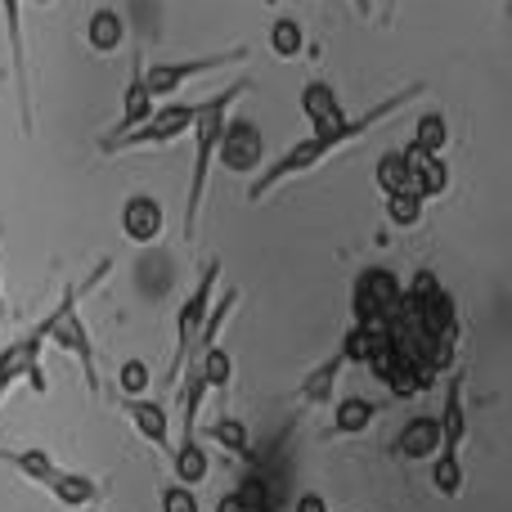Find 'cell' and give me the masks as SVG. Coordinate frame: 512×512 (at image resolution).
Wrapping results in <instances>:
<instances>
[{
  "label": "cell",
  "instance_id": "cell-1",
  "mask_svg": "<svg viewBox=\"0 0 512 512\" xmlns=\"http://www.w3.org/2000/svg\"><path fill=\"white\" fill-rule=\"evenodd\" d=\"M423 95V81H414V86H405V90H396L391 99H382V104H373L369 113H360V117H346L337 131H324V135H315L310 131L301 144H292L288 153H279V158L270 162L265 171H256V180L248 185V198L252 203H261V198H270L279 185H288L292 176H306V171H315L319 162H328L333 153H342L346 144H355V140H364L369 131H378L387 117H396L400 108L409 104V99H418Z\"/></svg>",
  "mask_w": 512,
  "mask_h": 512
},
{
  "label": "cell",
  "instance_id": "cell-2",
  "mask_svg": "<svg viewBox=\"0 0 512 512\" xmlns=\"http://www.w3.org/2000/svg\"><path fill=\"white\" fill-rule=\"evenodd\" d=\"M252 90V77L234 81V86L216 90L212 99L198 104V117H194V171H189V198H185V239L194 243L198 234V216H203V198H207V176H212V162H216V149H221V135H225V122H230L234 104Z\"/></svg>",
  "mask_w": 512,
  "mask_h": 512
},
{
  "label": "cell",
  "instance_id": "cell-3",
  "mask_svg": "<svg viewBox=\"0 0 512 512\" xmlns=\"http://www.w3.org/2000/svg\"><path fill=\"white\" fill-rule=\"evenodd\" d=\"M108 270H113V261H99L95 270H90V279L81 283H68L63 288V297H59V306L50 310V315L41 319V337H45V346H59V351H68V355H77L81 360V378H86V391L90 396H99V364H95V342H90V328H86V319H81V297H86L90 288H99V283L108 279Z\"/></svg>",
  "mask_w": 512,
  "mask_h": 512
},
{
  "label": "cell",
  "instance_id": "cell-4",
  "mask_svg": "<svg viewBox=\"0 0 512 512\" xmlns=\"http://www.w3.org/2000/svg\"><path fill=\"white\" fill-rule=\"evenodd\" d=\"M216 279H221V256H207L194 288L185 292V301H180V310H176V351H171V364H167V373H162V387H176V382L185 378V364L194 360L198 333H203L207 310H212V301H216Z\"/></svg>",
  "mask_w": 512,
  "mask_h": 512
},
{
  "label": "cell",
  "instance_id": "cell-5",
  "mask_svg": "<svg viewBox=\"0 0 512 512\" xmlns=\"http://www.w3.org/2000/svg\"><path fill=\"white\" fill-rule=\"evenodd\" d=\"M252 54V45H234L225 54H198V59H158L144 63V86H149L153 99H171L176 90H185V81L212 77V72L230 68V63H243Z\"/></svg>",
  "mask_w": 512,
  "mask_h": 512
},
{
  "label": "cell",
  "instance_id": "cell-6",
  "mask_svg": "<svg viewBox=\"0 0 512 512\" xmlns=\"http://www.w3.org/2000/svg\"><path fill=\"white\" fill-rule=\"evenodd\" d=\"M194 117H198V104H167V108H153V113L144 117L140 126H131L126 135H117V140H99V149H104V153L158 149V144H171V140H180V135H189Z\"/></svg>",
  "mask_w": 512,
  "mask_h": 512
},
{
  "label": "cell",
  "instance_id": "cell-7",
  "mask_svg": "<svg viewBox=\"0 0 512 512\" xmlns=\"http://www.w3.org/2000/svg\"><path fill=\"white\" fill-rule=\"evenodd\" d=\"M41 351H45L41 324H32L23 337H14V342L0 351V405L9 400V391H14L18 382H27L36 396H45L50 382H45V369H41Z\"/></svg>",
  "mask_w": 512,
  "mask_h": 512
},
{
  "label": "cell",
  "instance_id": "cell-8",
  "mask_svg": "<svg viewBox=\"0 0 512 512\" xmlns=\"http://www.w3.org/2000/svg\"><path fill=\"white\" fill-rule=\"evenodd\" d=\"M9 32V68H14L18 90V113H23V131H32V77H27V41H23V0H0Z\"/></svg>",
  "mask_w": 512,
  "mask_h": 512
},
{
  "label": "cell",
  "instance_id": "cell-9",
  "mask_svg": "<svg viewBox=\"0 0 512 512\" xmlns=\"http://www.w3.org/2000/svg\"><path fill=\"white\" fill-rule=\"evenodd\" d=\"M463 391H468V373L454 369L445 378V405H441V418H436L441 423V450L436 454H459L463 441H468V400H463Z\"/></svg>",
  "mask_w": 512,
  "mask_h": 512
},
{
  "label": "cell",
  "instance_id": "cell-10",
  "mask_svg": "<svg viewBox=\"0 0 512 512\" xmlns=\"http://www.w3.org/2000/svg\"><path fill=\"white\" fill-rule=\"evenodd\" d=\"M162 230H167V212H162L158 198L131 194L122 203V234H126V243H135V248H149V243L162 239Z\"/></svg>",
  "mask_w": 512,
  "mask_h": 512
},
{
  "label": "cell",
  "instance_id": "cell-11",
  "mask_svg": "<svg viewBox=\"0 0 512 512\" xmlns=\"http://www.w3.org/2000/svg\"><path fill=\"white\" fill-rule=\"evenodd\" d=\"M153 104H158V99L144 86V54H131V77H126V90H122V117H117V131L104 135V140H117V135H126L131 126H140L144 117L153 113Z\"/></svg>",
  "mask_w": 512,
  "mask_h": 512
},
{
  "label": "cell",
  "instance_id": "cell-12",
  "mask_svg": "<svg viewBox=\"0 0 512 512\" xmlns=\"http://www.w3.org/2000/svg\"><path fill=\"white\" fill-rule=\"evenodd\" d=\"M122 414L131 418L135 432H140L144 441H153L158 450L171 454V418H167V409H162L158 400H149V396H126V400H122Z\"/></svg>",
  "mask_w": 512,
  "mask_h": 512
},
{
  "label": "cell",
  "instance_id": "cell-13",
  "mask_svg": "<svg viewBox=\"0 0 512 512\" xmlns=\"http://www.w3.org/2000/svg\"><path fill=\"white\" fill-rule=\"evenodd\" d=\"M225 158V167L230 171H252L261 167V135L252 131V122H225V135H221V149H216Z\"/></svg>",
  "mask_w": 512,
  "mask_h": 512
},
{
  "label": "cell",
  "instance_id": "cell-14",
  "mask_svg": "<svg viewBox=\"0 0 512 512\" xmlns=\"http://www.w3.org/2000/svg\"><path fill=\"white\" fill-rule=\"evenodd\" d=\"M301 113H306V122L315 126V135L337 131V126L346 122L342 99H337V90L328 86V81H310V86L301 90Z\"/></svg>",
  "mask_w": 512,
  "mask_h": 512
},
{
  "label": "cell",
  "instance_id": "cell-15",
  "mask_svg": "<svg viewBox=\"0 0 512 512\" xmlns=\"http://www.w3.org/2000/svg\"><path fill=\"white\" fill-rule=\"evenodd\" d=\"M436 450H441V423L432 414H418L400 427V436H396L400 459H432Z\"/></svg>",
  "mask_w": 512,
  "mask_h": 512
},
{
  "label": "cell",
  "instance_id": "cell-16",
  "mask_svg": "<svg viewBox=\"0 0 512 512\" xmlns=\"http://www.w3.org/2000/svg\"><path fill=\"white\" fill-rule=\"evenodd\" d=\"M122 41H126V18H122V9L99 5L95 14H90V23H86V45H90L95 54H117V50H122Z\"/></svg>",
  "mask_w": 512,
  "mask_h": 512
},
{
  "label": "cell",
  "instance_id": "cell-17",
  "mask_svg": "<svg viewBox=\"0 0 512 512\" xmlns=\"http://www.w3.org/2000/svg\"><path fill=\"white\" fill-rule=\"evenodd\" d=\"M171 472H176L180 486L198 490L207 481V472H212V459H207V450L198 441H180L171 445Z\"/></svg>",
  "mask_w": 512,
  "mask_h": 512
},
{
  "label": "cell",
  "instance_id": "cell-18",
  "mask_svg": "<svg viewBox=\"0 0 512 512\" xmlns=\"http://www.w3.org/2000/svg\"><path fill=\"white\" fill-rule=\"evenodd\" d=\"M203 436L212 445H221V450H230V454H239V459H248L256 463V450H252V436H248V427L239 423V418H230V414H221V418H212V423L203 427Z\"/></svg>",
  "mask_w": 512,
  "mask_h": 512
},
{
  "label": "cell",
  "instance_id": "cell-19",
  "mask_svg": "<svg viewBox=\"0 0 512 512\" xmlns=\"http://www.w3.org/2000/svg\"><path fill=\"white\" fill-rule=\"evenodd\" d=\"M378 418V405L364 396H346L342 405L333 409V427H328V436H360L369 432V423Z\"/></svg>",
  "mask_w": 512,
  "mask_h": 512
},
{
  "label": "cell",
  "instance_id": "cell-20",
  "mask_svg": "<svg viewBox=\"0 0 512 512\" xmlns=\"http://www.w3.org/2000/svg\"><path fill=\"white\" fill-rule=\"evenodd\" d=\"M194 360H198V369H203L207 396H225V391H230V378H234V360H230V351H225L221 342H212V346H203V351H198Z\"/></svg>",
  "mask_w": 512,
  "mask_h": 512
},
{
  "label": "cell",
  "instance_id": "cell-21",
  "mask_svg": "<svg viewBox=\"0 0 512 512\" xmlns=\"http://www.w3.org/2000/svg\"><path fill=\"white\" fill-rule=\"evenodd\" d=\"M45 490H50L63 508H90L99 499V486L90 477H81V472H54V481Z\"/></svg>",
  "mask_w": 512,
  "mask_h": 512
},
{
  "label": "cell",
  "instance_id": "cell-22",
  "mask_svg": "<svg viewBox=\"0 0 512 512\" xmlns=\"http://www.w3.org/2000/svg\"><path fill=\"white\" fill-rule=\"evenodd\" d=\"M0 463H9V468H18L27 481H36V486H50L54 481V459L45 450H9V445H0Z\"/></svg>",
  "mask_w": 512,
  "mask_h": 512
},
{
  "label": "cell",
  "instance_id": "cell-23",
  "mask_svg": "<svg viewBox=\"0 0 512 512\" xmlns=\"http://www.w3.org/2000/svg\"><path fill=\"white\" fill-rule=\"evenodd\" d=\"M342 369H346V355L337 351L333 360H324L306 382H301V387H297V400H301V405H324V400L333 396V382H337V373H342Z\"/></svg>",
  "mask_w": 512,
  "mask_h": 512
},
{
  "label": "cell",
  "instance_id": "cell-24",
  "mask_svg": "<svg viewBox=\"0 0 512 512\" xmlns=\"http://www.w3.org/2000/svg\"><path fill=\"white\" fill-rule=\"evenodd\" d=\"M427 212V198L414 194V189H400V194H387V221L396 230H414Z\"/></svg>",
  "mask_w": 512,
  "mask_h": 512
},
{
  "label": "cell",
  "instance_id": "cell-25",
  "mask_svg": "<svg viewBox=\"0 0 512 512\" xmlns=\"http://www.w3.org/2000/svg\"><path fill=\"white\" fill-rule=\"evenodd\" d=\"M373 180H378L382 194H400V189H414V180H409V167L405 158H400V149H387L378 158V167H373Z\"/></svg>",
  "mask_w": 512,
  "mask_h": 512
},
{
  "label": "cell",
  "instance_id": "cell-26",
  "mask_svg": "<svg viewBox=\"0 0 512 512\" xmlns=\"http://www.w3.org/2000/svg\"><path fill=\"white\" fill-rule=\"evenodd\" d=\"M432 486H436V495H445V499H459L463 495V463H459V454H436V459H432Z\"/></svg>",
  "mask_w": 512,
  "mask_h": 512
},
{
  "label": "cell",
  "instance_id": "cell-27",
  "mask_svg": "<svg viewBox=\"0 0 512 512\" xmlns=\"http://www.w3.org/2000/svg\"><path fill=\"white\" fill-rule=\"evenodd\" d=\"M301 45H306V36H301L297 18H274V27H270V54H279V59H297Z\"/></svg>",
  "mask_w": 512,
  "mask_h": 512
},
{
  "label": "cell",
  "instance_id": "cell-28",
  "mask_svg": "<svg viewBox=\"0 0 512 512\" xmlns=\"http://www.w3.org/2000/svg\"><path fill=\"white\" fill-rule=\"evenodd\" d=\"M409 144H418V149H427V153H445V144H450L445 113H423V117H418V131H414V140H409Z\"/></svg>",
  "mask_w": 512,
  "mask_h": 512
},
{
  "label": "cell",
  "instance_id": "cell-29",
  "mask_svg": "<svg viewBox=\"0 0 512 512\" xmlns=\"http://www.w3.org/2000/svg\"><path fill=\"white\" fill-rule=\"evenodd\" d=\"M117 387H122V396H149L153 369L144 360H122V369H117Z\"/></svg>",
  "mask_w": 512,
  "mask_h": 512
},
{
  "label": "cell",
  "instance_id": "cell-30",
  "mask_svg": "<svg viewBox=\"0 0 512 512\" xmlns=\"http://www.w3.org/2000/svg\"><path fill=\"white\" fill-rule=\"evenodd\" d=\"M162 512H203V504H198V495L189 486L171 481V486H162Z\"/></svg>",
  "mask_w": 512,
  "mask_h": 512
},
{
  "label": "cell",
  "instance_id": "cell-31",
  "mask_svg": "<svg viewBox=\"0 0 512 512\" xmlns=\"http://www.w3.org/2000/svg\"><path fill=\"white\" fill-rule=\"evenodd\" d=\"M216 512H256V508L248 504V499H243V490H230V495H221Z\"/></svg>",
  "mask_w": 512,
  "mask_h": 512
},
{
  "label": "cell",
  "instance_id": "cell-32",
  "mask_svg": "<svg viewBox=\"0 0 512 512\" xmlns=\"http://www.w3.org/2000/svg\"><path fill=\"white\" fill-rule=\"evenodd\" d=\"M297 512H328V499L310 490V495H301V499H297Z\"/></svg>",
  "mask_w": 512,
  "mask_h": 512
},
{
  "label": "cell",
  "instance_id": "cell-33",
  "mask_svg": "<svg viewBox=\"0 0 512 512\" xmlns=\"http://www.w3.org/2000/svg\"><path fill=\"white\" fill-rule=\"evenodd\" d=\"M351 9H355L360 18H369V14H373V0H351Z\"/></svg>",
  "mask_w": 512,
  "mask_h": 512
},
{
  "label": "cell",
  "instance_id": "cell-34",
  "mask_svg": "<svg viewBox=\"0 0 512 512\" xmlns=\"http://www.w3.org/2000/svg\"><path fill=\"white\" fill-rule=\"evenodd\" d=\"M9 315V306H5V288H0V319H5Z\"/></svg>",
  "mask_w": 512,
  "mask_h": 512
},
{
  "label": "cell",
  "instance_id": "cell-35",
  "mask_svg": "<svg viewBox=\"0 0 512 512\" xmlns=\"http://www.w3.org/2000/svg\"><path fill=\"white\" fill-rule=\"evenodd\" d=\"M391 14H396V0H387V18H391Z\"/></svg>",
  "mask_w": 512,
  "mask_h": 512
}]
</instances>
